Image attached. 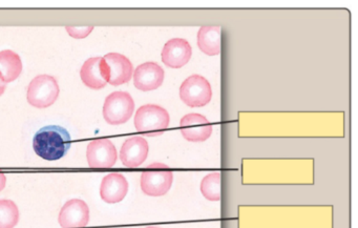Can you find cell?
Wrapping results in <instances>:
<instances>
[{
  "label": "cell",
  "instance_id": "4fadbf2b",
  "mask_svg": "<svg viewBox=\"0 0 358 228\" xmlns=\"http://www.w3.org/2000/svg\"><path fill=\"white\" fill-rule=\"evenodd\" d=\"M108 68V83L114 87L129 83L133 77L134 66L131 60L122 54L110 53L104 56Z\"/></svg>",
  "mask_w": 358,
  "mask_h": 228
},
{
  "label": "cell",
  "instance_id": "7a4b0ae2",
  "mask_svg": "<svg viewBox=\"0 0 358 228\" xmlns=\"http://www.w3.org/2000/svg\"><path fill=\"white\" fill-rule=\"evenodd\" d=\"M169 112L162 106L146 104L136 113L135 127L142 135L160 136L166 131L169 125Z\"/></svg>",
  "mask_w": 358,
  "mask_h": 228
},
{
  "label": "cell",
  "instance_id": "8fae6325",
  "mask_svg": "<svg viewBox=\"0 0 358 228\" xmlns=\"http://www.w3.org/2000/svg\"><path fill=\"white\" fill-rule=\"evenodd\" d=\"M192 55V47L187 41L173 38L165 43L161 57L165 66L171 69H180L188 64Z\"/></svg>",
  "mask_w": 358,
  "mask_h": 228
},
{
  "label": "cell",
  "instance_id": "ac0fdd59",
  "mask_svg": "<svg viewBox=\"0 0 358 228\" xmlns=\"http://www.w3.org/2000/svg\"><path fill=\"white\" fill-rule=\"evenodd\" d=\"M201 192L208 201L221 200V173L219 171L209 173L201 182Z\"/></svg>",
  "mask_w": 358,
  "mask_h": 228
},
{
  "label": "cell",
  "instance_id": "277c9868",
  "mask_svg": "<svg viewBox=\"0 0 358 228\" xmlns=\"http://www.w3.org/2000/svg\"><path fill=\"white\" fill-rule=\"evenodd\" d=\"M173 171L167 165L154 163L141 175V190L150 197L164 196L173 185Z\"/></svg>",
  "mask_w": 358,
  "mask_h": 228
},
{
  "label": "cell",
  "instance_id": "3957f363",
  "mask_svg": "<svg viewBox=\"0 0 358 228\" xmlns=\"http://www.w3.org/2000/svg\"><path fill=\"white\" fill-rule=\"evenodd\" d=\"M57 80L50 75L35 77L28 87V102L37 108H45L55 104L59 96Z\"/></svg>",
  "mask_w": 358,
  "mask_h": 228
},
{
  "label": "cell",
  "instance_id": "e0dca14e",
  "mask_svg": "<svg viewBox=\"0 0 358 228\" xmlns=\"http://www.w3.org/2000/svg\"><path fill=\"white\" fill-rule=\"evenodd\" d=\"M22 72V58L17 53L11 50L0 52V77L6 83L16 80Z\"/></svg>",
  "mask_w": 358,
  "mask_h": 228
},
{
  "label": "cell",
  "instance_id": "5b68a950",
  "mask_svg": "<svg viewBox=\"0 0 358 228\" xmlns=\"http://www.w3.org/2000/svg\"><path fill=\"white\" fill-rule=\"evenodd\" d=\"M135 102L127 92H114L106 97L103 106V117L110 125L127 122L133 116Z\"/></svg>",
  "mask_w": 358,
  "mask_h": 228
},
{
  "label": "cell",
  "instance_id": "52a82bcc",
  "mask_svg": "<svg viewBox=\"0 0 358 228\" xmlns=\"http://www.w3.org/2000/svg\"><path fill=\"white\" fill-rule=\"evenodd\" d=\"M118 154L108 139H96L87 145V159L92 169H108L117 162Z\"/></svg>",
  "mask_w": 358,
  "mask_h": 228
},
{
  "label": "cell",
  "instance_id": "7402d4cb",
  "mask_svg": "<svg viewBox=\"0 0 358 228\" xmlns=\"http://www.w3.org/2000/svg\"><path fill=\"white\" fill-rule=\"evenodd\" d=\"M6 89H7V83L0 77V96L5 93Z\"/></svg>",
  "mask_w": 358,
  "mask_h": 228
},
{
  "label": "cell",
  "instance_id": "7c38bea8",
  "mask_svg": "<svg viewBox=\"0 0 358 228\" xmlns=\"http://www.w3.org/2000/svg\"><path fill=\"white\" fill-rule=\"evenodd\" d=\"M164 71L156 62H145L136 69L134 85L142 92L155 91L164 81Z\"/></svg>",
  "mask_w": 358,
  "mask_h": 228
},
{
  "label": "cell",
  "instance_id": "603a6c76",
  "mask_svg": "<svg viewBox=\"0 0 358 228\" xmlns=\"http://www.w3.org/2000/svg\"><path fill=\"white\" fill-rule=\"evenodd\" d=\"M145 228H159V227H155V226H148V227H145Z\"/></svg>",
  "mask_w": 358,
  "mask_h": 228
},
{
  "label": "cell",
  "instance_id": "44dd1931",
  "mask_svg": "<svg viewBox=\"0 0 358 228\" xmlns=\"http://www.w3.org/2000/svg\"><path fill=\"white\" fill-rule=\"evenodd\" d=\"M6 183H7V177H6L5 173L0 171V192L6 187Z\"/></svg>",
  "mask_w": 358,
  "mask_h": 228
},
{
  "label": "cell",
  "instance_id": "6da1fadb",
  "mask_svg": "<svg viewBox=\"0 0 358 228\" xmlns=\"http://www.w3.org/2000/svg\"><path fill=\"white\" fill-rule=\"evenodd\" d=\"M71 144L72 140L69 131L57 125L43 127L33 139L35 152L47 161L59 160L66 156Z\"/></svg>",
  "mask_w": 358,
  "mask_h": 228
},
{
  "label": "cell",
  "instance_id": "d6986e66",
  "mask_svg": "<svg viewBox=\"0 0 358 228\" xmlns=\"http://www.w3.org/2000/svg\"><path fill=\"white\" fill-rule=\"evenodd\" d=\"M20 222V209L11 200H0V228H14Z\"/></svg>",
  "mask_w": 358,
  "mask_h": 228
},
{
  "label": "cell",
  "instance_id": "2e32d148",
  "mask_svg": "<svg viewBox=\"0 0 358 228\" xmlns=\"http://www.w3.org/2000/svg\"><path fill=\"white\" fill-rule=\"evenodd\" d=\"M198 47L208 56L221 53V28L217 26H204L199 30Z\"/></svg>",
  "mask_w": 358,
  "mask_h": 228
},
{
  "label": "cell",
  "instance_id": "5bb4252c",
  "mask_svg": "<svg viewBox=\"0 0 358 228\" xmlns=\"http://www.w3.org/2000/svg\"><path fill=\"white\" fill-rule=\"evenodd\" d=\"M129 192V182L127 178L119 173L106 175L100 186V196L104 202L115 204L121 202Z\"/></svg>",
  "mask_w": 358,
  "mask_h": 228
},
{
  "label": "cell",
  "instance_id": "30bf717a",
  "mask_svg": "<svg viewBox=\"0 0 358 228\" xmlns=\"http://www.w3.org/2000/svg\"><path fill=\"white\" fill-rule=\"evenodd\" d=\"M80 77L90 89H103L108 83V68L103 57L87 59L81 68Z\"/></svg>",
  "mask_w": 358,
  "mask_h": 228
},
{
  "label": "cell",
  "instance_id": "9c48e42d",
  "mask_svg": "<svg viewBox=\"0 0 358 228\" xmlns=\"http://www.w3.org/2000/svg\"><path fill=\"white\" fill-rule=\"evenodd\" d=\"M90 208L85 201L72 199L60 211L58 222L62 228L85 227L89 224Z\"/></svg>",
  "mask_w": 358,
  "mask_h": 228
},
{
  "label": "cell",
  "instance_id": "9a60e30c",
  "mask_svg": "<svg viewBox=\"0 0 358 228\" xmlns=\"http://www.w3.org/2000/svg\"><path fill=\"white\" fill-rule=\"evenodd\" d=\"M150 152L148 141L143 137H133L123 143L120 160L127 167H138L143 164Z\"/></svg>",
  "mask_w": 358,
  "mask_h": 228
},
{
  "label": "cell",
  "instance_id": "ba28073f",
  "mask_svg": "<svg viewBox=\"0 0 358 228\" xmlns=\"http://www.w3.org/2000/svg\"><path fill=\"white\" fill-rule=\"evenodd\" d=\"M181 134L187 141L204 142L209 139L213 134V125L208 119L203 115H185L180 121Z\"/></svg>",
  "mask_w": 358,
  "mask_h": 228
},
{
  "label": "cell",
  "instance_id": "8992f818",
  "mask_svg": "<svg viewBox=\"0 0 358 228\" xmlns=\"http://www.w3.org/2000/svg\"><path fill=\"white\" fill-rule=\"evenodd\" d=\"M211 97L210 83L201 75H192L180 87V98L190 108L205 106L210 102Z\"/></svg>",
  "mask_w": 358,
  "mask_h": 228
},
{
  "label": "cell",
  "instance_id": "ffe728a7",
  "mask_svg": "<svg viewBox=\"0 0 358 228\" xmlns=\"http://www.w3.org/2000/svg\"><path fill=\"white\" fill-rule=\"evenodd\" d=\"M66 30L73 38L83 39L91 34L94 27H66Z\"/></svg>",
  "mask_w": 358,
  "mask_h": 228
}]
</instances>
